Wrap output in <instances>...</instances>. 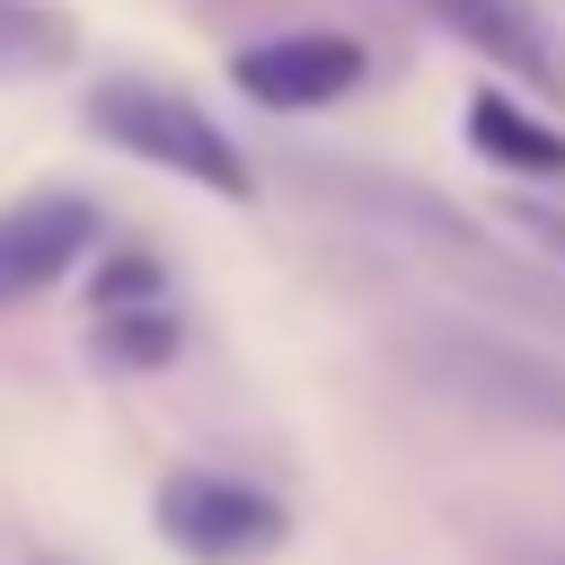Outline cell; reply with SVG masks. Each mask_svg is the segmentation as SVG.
<instances>
[{
	"mask_svg": "<svg viewBox=\"0 0 565 565\" xmlns=\"http://www.w3.org/2000/svg\"><path fill=\"white\" fill-rule=\"evenodd\" d=\"M415 380L477 406V415H503V424H530V433H565V362L503 335V327H477V318H433L415 335Z\"/></svg>",
	"mask_w": 565,
	"mask_h": 565,
	"instance_id": "6da1fadb",
	"label": "cell"
},
{
	"mask_svg": "<svg viewBox=\"0 0 565 565\" xmlns=\"http://www.w3.org/2000/svg\"><path fill=\"white\" fill-rule=\"evenodd\" d=\"M88 132L115 141V150H132V159H150V168H168V177H185V185H203V194H221V203H247V194H256L247 150H238L185 88L106 79V88L88 97Z\"/></svg>",
	"mask_w": 565,
	"mask_h": 565,
	"instance_id": "7a4b0ae2",
	"label": "cell"
},
{
	"mask_svg": "<svg viewBox=\"0 0 565 565\" xmlns=\"http://www.w3.org/2000/svg\"><path fill=\"white\" fill-rule=\"evenodd\" d=\"M150 530L185 565H265V556H282L291 512H282V494H265L230 468H177L150 494Z\"/></svg>",
	"mask_w": 565,
	"mask_h": 565,
	"instance_id": "3957f363",
	"label": "cell"
},
{
	"mask_svg": "<svg viewBox=\"0 0 565 565\" xmlns=\"http://www.w3.org/2000/svg\"><path fill=\"white\" fill-rule=\"evenodd\" d=\"M362 71H371V53L335 26H282V35L230 53V88L247 106H274V115H318V106L353 97Z\"/></svg>",
	"mask_w": 565,
	"mask_h": 565,
	"instance_id": "277c9868",
	"label": "cell"
},
{
	"mask_svg": "<svg viewBox=\"0 0 565 565\" xmlns=\"http://www.w3.org/2000/svg\"><path fill=\"white\" fill-rule=\"evenodd\" d=\"M97 203L88 194H71V185H44V194H18L9 212H0V309L9 300H35V291H53L88 247H97Z\"/></svg>",
	"mask_w": 565,
	"mask_h": 565,
	"instance_id": "5b68a950",
	"label": "cell"
},
{
	"mask_svg": "<svg viewBox=\"0 0 565 565\" xmlns=\"http://www.w3.org/2000/svg\"><path fill=\"white\" fill-rule=\"evenodd\" d=\"M406 9H424L433 26H450L468 53H486L494 71H512V79H530V88H565L556 79V53H547V35H539V18L521 9V0H406Z\"/></svg>",
	"mask_w": 565,
	"mask_h": 565,
	"instance_id": "8992f818",
	"label": "cell"
},
{
	"mask_svg": "<svg viewBox=\"0 0 565 565\" xmlns=\"http://www.w3.org/2000/svg\"><path fill=\"white\" fill-rule=\"evenodd\" d=\"M468 141H477V159H494L512 177H565V132L539 106L503 97V88H477L468 97Z\"/></svg>",
	"mask_w": 565,
	"mask_h": 565,
	"instance_id": "52a82bcc",
	"label": "cell"
},
{
	"mask_svg": "<svg viewBox=\"0 0 565 565\" xmlns=\"http://www.w3.org/2000/svg\"><path fill=\"white\" fill-rule=\"evenodd\" d=\"M177 344H185V327H177V309H168V300L97 309V327H88V353H97V362H115V371H159V362H177Z\"/></svg>",
	"mask_w": 565,
	"mask_h": 565,
	"instance_id": "ba28073f",
	"label": "cell"
},
{
	"mask_svg": "<svg viewBox=\"0 0 565 565\" xmlns=\"http://www.w3.org/2000/svg\"><path fill=\"white\" fill-rule=\"evenodd\" d=\"M0 53L9 62H35V71H62L71 53H79V35H71V18L62 9H26V0H0Z\"/></svg>",
	"mask_w": 565,
	"mask_h": 565,
	"instance_id": "9c48e42d",
	"label": "cell"
},
{
	"mask_svg": "<svg viewBox=\"0 0 565 565\" xmlns=\"http://www.w3.org/2000/svg\"><path fill=\"white\" fill-rule=\"evenodd\" d=\"M159 282H168V265H159L150 247H115V256L97 265V309H132V300H159Z\"/></svg>",
	"mask_w": 565,
	"mask_h": 565,
	"instance_id": "30bf717a",
	"label": "cell"
},
{
	"mask_svg": "<svg viewBox=\"0 0 565 565\" xmlns=\"http://www.w3.org/2000/svg\"><path fill=\"white\" fill-rule=\"evenodd\" d=\"M521 230H530L539 247H556V256H565V212H521Z\"/></svg>",
	"mask_w": 565,
	"mask_h": 565,
	"instance_id": "8fae6325",
	"label": "cell"
}]
</instances>
